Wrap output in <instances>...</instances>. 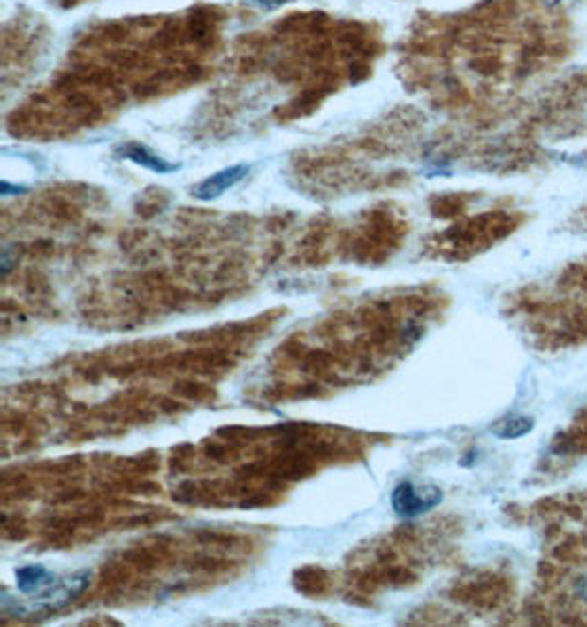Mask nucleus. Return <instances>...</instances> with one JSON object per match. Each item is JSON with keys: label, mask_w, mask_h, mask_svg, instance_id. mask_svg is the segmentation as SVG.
I'll use <instances>...</instances> for the list:
<instances>
[{"label": "nucleus", "mask_w": 587, "mask_h": 627, "mask_svg": "<svg viewBox=\"0 0 587 627\" xmlns=\"http://www.w3.org/2000/svg\"><path fill=\"white\" fill-rule=\"evenodd\" d=\"M88 579L90 572L88 570H80L73 572V575L66 577H57V581L53 585H49L44 593L34 594V597H27L22 603H13L9 599V594H4L3 601L13 603V608H3L4 615H34V612H56L60 608L69 606L71 601L84 594V590L88 588Z\"/></svg>", "instance_id": "f257e3e1"}, {"label": "nucleus", "mask_w": 587, "mask_h": 627, "mask_svg": "<svg viewBox=\"0 0 587 627\" xmlns=\"http://www.w3.org/2000/svg\"><path fill=\"white\" fill-rule=\"evenodd\" d=\"M442 502V493L436 486H424V489H418L414 482L405 480L399 482L392 491V508H394L396 516L400 517H412L423 516V513H429L431 508H436L438 504Z\"/></svg>", "instance_id": "f03ea898"}, {"label": "nucleus", "mask_w": 587, "mask_h": 627, "mask_svg": "<svg viewBox=\"0 0 587 627\" xmlns=\"http://www.w3.org/2000/svg\"><path fill=\"white\" fill-rule=\"evenodd\" d=\"M247 174H249V165L245 164H238V165H232V168L220 170V172L211 174V177L201 180V183L194 187V196H196L198 201H214V198L223 196L227 189L236 187Z\"/></svg>", "instance_id": "7ed1b4c3"}, {"label": "nucleus", "mask_w": 587, "mask_h": 627, "mask_svg": "<svg viewBox=\"0 0 587 627\" xmlns=\"http://www.w3.org/2000/svg\"><path fill=\"white\" fill-rule=\"evenodd\" d=\"M117 157L126 161H133V164L141 165V168L150 170L155 174H172L180 168L179 164H170L168 159L159 157L156 152H152L148 146H141V143H126V146L117 148Z\"/></svg>", "instance_id": "20e7f679"}, {"label": "nucleus", "mask_w": 587, "mask_h": 627, "mask_svg": "<svg viewBox=\"0 0 587 627\" xmlns=\"http://www.w3.org/2000/svg\"><path fill=\"white\" fill-rule=\"evenodd\" d=\"M56 581V572H51L42 563H29V566H22L16 570V585L22 597H34V594L44 593Z\"/></svg>", "instance_id": "39448f33"}, {"label": "nucleus", "mask_w": 587, "mask_h": 627, "mask_svg": "<svg viewBox=\"0 0 587 627\" xmlns=\"http://www.w3.org/2000/svg\"><path fill=\"white\" fill-rule=\"evenodd\" d=\"M532 427H535V421H532L530 417H523V414H508V417L499 418L498 423H493L491 432H493V436H498V439L515 440L530 434Z\"/></svg>", "instance_id": "423d86ee"}, {"label": "nucleus", "mask_w": 587, "mask_h": 627, "mask_svg": "<svg viewBox=\"0 0 587 627\" xmlns=\"http://www.w3.org/2000/svg\"><path fill=\"white\" fill-rule=\"evenodd\" d=\"M247 4H251V7L257 9H264V11H271V9H278L282 7V4L293 3V0H245Z\"/></svg>", "instance_id": "0eeeda50"}]
</instances>
